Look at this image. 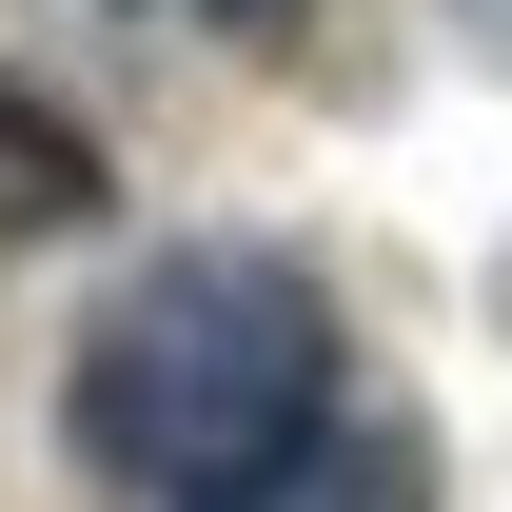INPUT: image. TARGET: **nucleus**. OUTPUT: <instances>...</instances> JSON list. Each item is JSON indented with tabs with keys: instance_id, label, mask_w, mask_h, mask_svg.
Returning <instances> with one entry per match:
<instances>
[{
	"instance_id": "obj_1",
	"label": "nucleus",
	"mask_w": 512,
	"mask_h": 512,
	"mask_svg": "<svg viewBox=\"0 0 512 512\" xmlns=\"http://www.w3.org/2000/svg\"><path fill=\"white\" fill-rule=\"evenodd\" d=\"M60 434H79V473H119L158 512L237 493L256 453L335 434V296L296 256H256V237L138 256L99 296V335H79V375H60Z\"/></svg>"
},
{
	"instance_id": "obj_3",
	"label": "nucleus",
	"mask_w": 512,
	"mask_h": 512,
	"mask_svg": "<svg viewBox=\"0 0 512 512\" xmlns=\"http://www.w3.org/2000/svg\"><path fill=\"white\" fill-rule=\"evenodd\" d=\"M79 217H99V138H79L60 99H20V79H0V256L79 237Z\"/></svg>"
},
{
	"instance_id": "obj_4",
	"label": "nucleus",
	"mask_w": 512,
	"mask_h": 512,
	"mask_svg": "<svg viewBox=\"0 0 512 512\" xmlns=\"http://www.w3.org/2000/svg\"><path fill=\"white\" fill-rule=\"evenodd\" d=\"M138 20H178V0H138Z\"/></svg>"
},
{
	"instance_id": "obj_2",
	"label": "nucleus",
	"mask_w": 512,
	"mask_h": 512,
	"mask_svg": "<svg viewBox=\"0 0 512 512\" xmlns=\"http://www.w3.org/2000/svg\"><path fill=\"white\" fill-rule=\"evenodd\" d=\"M197 512H434V434H394V414H335V434L256 453L237 493H197Z\"/></svg>"
}]
</instances>
